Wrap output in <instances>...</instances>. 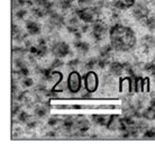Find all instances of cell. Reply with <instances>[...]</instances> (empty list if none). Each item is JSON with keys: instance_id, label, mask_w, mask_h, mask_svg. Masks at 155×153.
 <instances>
[{"instance_id": "1", "label": "cell", "mask_w": 155, "mask_h": 153, "mask_svg": "<svg viewBox=\"0 0 155 153\" xmlns=\"http://www.w3.org/2000/svg\"><path fill=\"white\" fill-rule=\"evenodd\" d=\"M110 45L115 52H130L137 44L135 32L129 26L116 23L109 29Z\"/></svg>"}, {"instance_id": "2", "label": "cell", "mask_w": 155, "mask_h": 153, "mask_svg": "<svg viewBox=\"0 0 155 153\" xmlns=\"http://www.w3.org/2000/svg\"><path fill=\"white\" fill-rule=\"evenodd\" d=\"M100 7L93 6V7H88V8H79L77 7L73 9V12L80 18L82 23L85 24H93L100 20Z\"/></svg>"}, {"instance_id": "3", "label": "cell", "mask_w": 155, "mask_h": 153, "mask_svg": "<svg viewBox=\"0 0 155 153\" xmlns=\"http://www.w3.org/2000/svg\"><path fill=\"white\" fill-rule=\"evenodd\" d=\"M66 89L71 95L80 94L83 89V75L78 70H71L66 77Z\"/></svg>"}, {"instance_id": "4", "label": "cell", "mask_w": 155, "mask_h": 153, "mask_svg": "<svg viewBox=\"0 0 155 153\" xmlns=\"http://www.w3.org/2000/svg\"><path fill=\"white\" fill-rule=\"evenodd\" d=\"M31 6V12L37 18L48 17L55 10L54 4L51 0H33Z\"/></svg>"}, {"instance_id": "5", "label": "cell", "mask_w": 155, "mask_h": 153, "mask_svg": "<svg viewBox=\"0 0 155 153\" xmlns=\"http://www.w3.org/2000/svg\"><path fill=\"white\" fill-rule=\"evenodd\" d=\"M99 88V77L94 70L87 71L83 75V89L90 94H94Z\"/></svg>"}, {"instance_id": "6", "label": "cell", "mask_w": 155, "mask_h": 153, "mask_svg": "<svg viewBox=\"0 0 155 153\" xmlns=\"http://www.w3.org/2000/svg\"><path fill=\"white\" fill-rule=\"evenodd\" d=\"M109 29H110V27L101 19L96 22V23L91 24V26H90L91 36H92V38L94 39L96 42L104 41L105 37L107 36V34H109Z\"/></svg>"}, {"instance_id": "7", "label": "cell", "mask_w": 155, "mask_h": 153, "mask_svg": "<svg viewBox=\"0 0 155 153\" xmlns=\"http://www.w3.org/2000/svg\"><path fill=\"white\" fill-rule=\"evenodd\" d=\"M90 126H91V122L85 117L84 115H75L71 134L75 135V136L83 135L90 130Z\"/></svg>"}, {"instance_id": "8", "label": "cell", "mask_w": 155, "mask_h": 153, "mask_svg": "<svg viewBox=\"0 0 155 153\" xmlns=\"http://www.w3.org/2000/svg\"><path fill=\"white\" fill-rule=\"evenodd\" d=\"M51 54L58 59H64L68 55H70L71 48L70 45L64 41H54L50 47Z\"/></svg>"}, {"instance_id": "9", "label": "cell", "mask_w": 155, "mask_h": 153, "mask_svg": "<svg viewBox=\"0 0 155 153\" xmlns=\"http://www.w3.org/2000/svg\"><path fill=\"white\" fill-rule=\"evenodd\" d=\"M66 24V18L64 17L62 12H58L56 10L52 12L48 16V22L46 24V29L48 32H54L58 28H61Z\"/></svg>"}, {"instance_id": "10", "label": "cell", "mask_w": 155, "mask_h": 153, "mask_svg": "<svg viewBox=\"0 0 155 153\" xmlns=\"http://www.w3.org/2000/svg\"><path fill=\"white\" fill-rule=\"evenodd\" d=\"M132 14H133V17L136 20L143 23L144 20L151 15V10L147 7V5H145L144 2H138V4H135V6L133 7Z\"/></svg>"}, {"instance_id": "11", "label": "cell", "mask_w": 155, "mask_h": 153, "mask_svg": "<svg viewBox=\"0 0 155 153\" xmlns=\"http://www.w3.org/2000/svg\"><path fill=\"white\" fill-rule=\"evenodd\" d=\"M51 104L50 102H37L34 106V116L36 118H44L50 115Z\"/></svg>"}, {"instance_id": "12", "label": "cell", "mask_w": 155, "mask_h": 153, "mask_svg": "<svg viewBox=\"0 0 155 153\" xmlns=\"http://www.w3.org/2000/svg\"><path fill=\"white\" fill-rule=\"evenodd\" d=\"M25 27H26V33L29 36L41 35V33H42V25L37 23L36 20H27L25 24Z\"/></svg>"}, {"instance_id": "13", "label": "cell", "mask_w": 155, "mask_h": 153, "mask_svg": "<svg viewBox=\"0 0 155 153\" xmlns=\"http://www.w3.org/2000/svg\"><path fill=\"white\" fill-rule=\"evenodd\" d=\"M121 121H123V115L118 114H111L109 117L108 124L106 126V128L109 131H119L121 126Z\"/></svg>"}, {"instance_id": "14", "label": "cell", "mask_w": 155, "mask_h": 153, "mask_svg": "<svg viewBox=\"0 0 155 153\" xmlns=\"http://www.w3.org/2000/svg\"><path fill=\"white\" fill-rule=\"evenodd\" d=\"M109 75L113 77H120L125 72V63L119 61H111V63L108 67Z\"/></svg>"}, {"instance_id": "15", "label": "cell", "mask_w": 155, "mask_h": 153, "mask_svg": "<svg viewBox=\"0 0 155 153\" xmlns=\"http://www.w3.org/2000/svg\"><path fill=\"white\" fill-rule=\"evenodd\" d=\"M140 46L143 47L145 51H150L155 48V36L152 34H146L140 39Z\"/></svg>"}, {"instance_id": "16", "label": "cell", "mask_w": 155, "mask_h": 153, "mask_svg": "<svg viewBox=\"0 0 155 153\" xmlns=\"http://www.w3.org/2000/svg\"><path fill=\"white\" fill-rule=\"evenodd\" d=\"M28 34H24V32L20 29L19 26H17L15 24L12 25V38L16 42H25V39L27 38Z\"/></svg>"}, {"instance_id": "17", "label": "cell", "mask_w": 155, "mask_h": 153, "mask_svg": "<svg viewBox=\"0 0 155 153\" xmlns=\"http://www.w3.org/2000/svg\"><path fill=\"white\" fill-rule=\"evenodd\" d=\"M113 7L118 8L119 10H126L133 8L136 4V0H111Z\"/></svg>"}, {"instance_id": "18", "label": "cell", "mask_w": 155, "mask_h": 153, "mask_svg": "<svg viewBox=\"0 0 155 153\" xmlns=\"http://www.w3.org/2000/svg\"><path fill=\"white\" fill-rule=\"evenodd\" d=\"M109 117H110V115H107V114H93L91 115V121L96 125L105 126L106 127L107 124H108Z\"/></svg>"}, {"instance_id": "19", "label": "cell", "mask_w": 155, "mask_h": 153, "mask_svg": "<svg viewBox=\"0 0 155 153\" xmlns=\"http://www.w3.org/2000/svg\"><path fill=\"white\" fill-rule=\"evenodd\" d=\"M74 47H75V50L79 52V54H81V55H85L87 53H89V51H90L89 43L82 42L80 38L75 39V42H74Z\"/></svg>"}, {"instance_id": "20", "label": "cell", "mask_w": 155, "mask_h": 153, "mask_svg": "<svg viewBox=\"0 0 155 153\" xmlns=\"http://www.w3.org/2000/svg\"><path fill=\"white\" fill-rule=\"evenodd\" d=\"M142 118L147 121V122L155 121V107L150 106V105H148V107H145L142 110Z\"/></svg>"}, {"instance_id": "21", "label": "cell", "mask_w": 155, "mask_h": 153, "mask_svg": "<svg viewBox=\"0 0 155 153\" xmlns=\"http://www.w3.org/2000/svg\"><path fill=\"white\" fill-rule=\"evenodd\" d=\"M55 5H56V7H58L61 10H63V12L70 10V9L73 10L74 8H75L73 0H58Z\"/></svg>"}, {"instance_id": "22", "label": "cell", "mask_w": 155, "mask_h": 153, "mask_svg": "<svg viewBox=\"0 0 155 153\" xmlns=\"http://www.w3.org/2000/svg\"><path fill=\"white\" fill-rule=\"evenodd\" d=\"M17 121L19 123H21V124H27L29 121H31V116L29 114H28L27 111H25V110H20L19 113L17 114Z\"/></svg>"}, {"instance_id": "23", "label": "cell", "mask_w": 155, "mask_h": 153, "mask_svg": "<svg viewBox=\"0 0 155 153\" xmlns=\"http://www.w3.org/2000/svg\"><path fill=\"white\" fill-rule=\"evenodd\" d=\"M143 25L148 31H155V15H150L143 22Z\"/></svg>"}, {"instance_id": "24", "label": "cell", "mask_w": 155, "mask_h": 153, "mask_svg": "<svg viewBox=\"0 0 155 153\" xmlns=\"http://www.w3.org/2000/svg\"><path fill=\"white\" fill-rule=\"evenodd\" d=\"M98 67V58H90L89 60H87L83 63V68L87 71L89 70H94V68Z\"/></svg>"}, {"instance_id": "25", "label": "cell", "mask_w": 155, "mask_h": 153, "mask_svg": "<svg viewBox=\"0 0 155 153\" xmlns=\"http://www.w3.org/2000/svg\"><path fill=\"white\" fill-rule=\"evenodd\" d=\"M77 6L79 8H88L97 6V1L96 0H78Z\"/></svg>"}, {"instance_id": "26", "label": "cell", "mask_w": 155, "mask_h": 153, "mask_svg": "<svg viewBox=\"0 0 155 153\" xmlns=\"http://www.w3.org/2000/svg\"><path fill=\"white\" fill-rule=\"evenodd\" d=\"M20 83H21V87L25 88V89H28V88H31L34 87V80L29 77H25V78L20 79Z\"/></svg>"}, {"instance_id": "27", "label": "cell", "mask_w": 155, "mask_h": 153, "mask_svg": "<svg viewBox=\"0 0 155 153\" xmlns=\"http://www.w3.org/2000/svg\"><path fill=\"white\" fill-rule=\"evenodd\" d=\"M64 65V62L62 61V59H58V58H54V60L52 61L51 63V69H53V70H58V68H61Z\"/></svg>"}, {"instance_id": "28", "label": "cell", "mask_w": 155, "mask_h": 153, "mask_svg": "<svg viewBox=\"0 0 155 153\" xmlns=\"http://www.w3.org/2000/svg\"><path fill=\"white\" fill-rule=\"evenodd\" d=\"M144 138H154L155 140V127H148L143 133Z\"/></svg>"}, {"instance_id": "29", "label": "cell", "mask_w": 155, "mask_h": 153, "mask_svg": "<svg viewBox=\"0 0 155 153\" xmlns=\"http://www.w3.org/2000/svg\"><path fill=\"white\" fill-rule=\"evenodd\" d=\"M80 64H81L80 60H79V59H73V60H71V61H69V62H68V67H70L71 70H77V68L79 67Z\"/></svg>"}, {"instance_id": "30", "label": "cell", "mask_w": 155, "mask_h": 153, "mask_svg": "<svg viewBox=\"0 0 155 153\" xmlns=\"http://www.w3.org/2000/svg\"><path fill=\"white\" fill-rule=\"evenodd\" d=\"M27 14V10L24 9V8H20V9H17L15 12V16L17 17V19H24V17Z\"/></svg>"}, {"instance_id": "31", "label": "cell", "mask_w": 155, "mask_h": 153, "mask_svg": "<svg viewBox=\"0 0 155 153\" xmlns=\"http://www.w3.org/2000/svg\"><path fill=\"white\" fill-rule=\"evenodd\" d=\"M152 1H153V2H154V4H155V0H152Z\"/></svg>"}, {"instance_id": "32", "label": "cell", "mask_w": 155, "mask_h": 153, "mask_svg": "<svg viewBox=\"0 0 155 153\" xmlns=\"http://www.w3.org/2000/svg\"><path fill=\"white\" fill-rule=\"evenodd\" d=\"M105 1H109V0H105Z\"/></svg>"}, {"instance_id": "33", "label": "cell", "mask_w": 155, "mask_h": 153, "mask_svg": "<svg viewBox=\"0 0 155 153\" xmlns=\"http://www.w3.org/2000/svg\"><path fill=\"white\" fill-rule=\"evenodd\" d=\"M154 15H155V12H154Z\"/></svg>"}, {"instance_id": "34", "label": "cell", "mask_w": 155, "mask_h": 153, "mask_svg": "<svg viewBox=\"0 0 155 153\" xmlns=\"http://www.w3.org/2000/svg\"><path fill=\"white\" fill-rule=\"evenodd\" d=\"M154 80H155V79H154Z\"/></svg>"}]
</instances>
